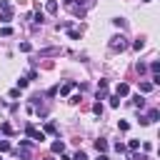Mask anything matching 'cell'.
Here are the masks:
<instances>
[{
    "label": "cell",
    "instance_id": "cell-18",
    "mask_svg": "<svg viewBox=\"0 0 160 160\" xmlns=\"http://www.w3.org/2000/svg\"><path fill=\"white\" fill-rule=\"evenodd\" d=\"M10 150V142L8 140H0V152H8Z\"/></svg>",
    "mask_w": 160,
    "mask_h": 160
},
{
    "label": "cell",
    "instance_id": "cell-22",
    "mask_svg": "<svg viewBox=\"0 0 160 160\" xmlns=\"http://www.w3.org/2000/svg\"><path fill=\"white\" fill-rule=\"evenodd\" d=\"M42 20H45V15H42V10H38L35 12V22H42Z\"/></svg>",
    "mask_w": 160,
    "mask_h": 160
},
{
    "label": "cell",
    "instance_id": "cell-11",
    "mask_svg": "<svg viewBox=\"0 0 160 160\" xmlns=\"http://www.w3.org/2000/svg\"><path fill=\"white\" fill-rule=\"evenodd\" d=\"M150 70H152V75H158V72H160V62L152 60V62H150Z\"/></svg>",
    "mask_w": 160,
    "mask_h": 160
},
{
    "label": "cell",
    "instance_id": "cell-4",
    "mask_svg": "<svg viewBox=\"0 0 160 160\" xmlns=\"http://www.w3.org/2000/svg\"><path fill=\"white\" fill-rule=\"evenodd\" d=\"M128 92H130V85H128V82H118V88H115V95H118V98H125Z\"/></svg>",
    "mask_w": 160,
    "mask_h": 160
},
{
    "label": "cell",
    "instance_id": "cell-10",
    "mask_svg": "<svg viewBox=\"0 0 160 160\" xmlns=\"http://www.w3.org/2000/svg\"><path fill=\"white\" fill-rule=\"evenodd\" d=\"M0 130H2L5 135H12V125H10V122H2V125H0Z\"/></svg>",
    "mask_w": 160,
    "mask_h": 160
},
{
    "label": "cell",
    "instance_id": "cell-5",
    "mask_svg": "<svg viewBox=\"0 0 160 160\" xmlns=\"http://www.w3.org/2000/svg\"><path fill=\"white\" fill-rule=\"evenodd\" d=\"M158 118H160V110H158V108H150V110H148V122H155Z\"/></svg>",
    "mask_w": 160,
    "mask_h": 160
},
{
    "label": "cell",
    "instance_id": "cell-30",
    "mask_svg": "<svg viewBox=\"0 0 160 160\" xmlns=\"http://www.w3.org/2000/svg\"><path fill=\"white\" fill-rule=\"evenodd\" d=\"M145 2H148V0H145Z\"/></svg>",
    "mask_w": 160,
    "mask_h": 160
},
{
    "label": "cell",
    "instance_id": "cell-29",
    "mask_svg": "<svg viewBox=\"0 0 160 160\" xmlns=\"http://www.w3.org/2000/svg\"><path fill=\"white\" fill-rule=\"evenodd\" d=\"M48 160H52V158H48Z\"/></svg>",
    "mask_w": 160,
    "mask_h": 160
},
{
    "label": "cell",
    "instance_id": "cell-13",
    "mask_svg": "<svg viewBox=\"0 0 160 160\" xmlns=\"http://www.w3.org/2000/svg\"><path fill=\"white\" fill-rule=\"evenodd\" d=\"M118 128H120L122 132H128V130H130V122H128V120H120V122H118Z\"/></svg>",
    "mask_w": 160,
    "mask_h": 160
},
{
    "label": "cell",
    "instance_id": "cell-6",
    "mask_svg": "<svg viewBox=\"0 0 160 160\" xmlns=\"http://www.w3.org/2000/svg\"><path fill=\"white\" fill-rule=\"evenodd\" d=\"M95 150H98V152H105V150H108V140H102V138L95 140Z\"/></svg>",
    "mask_w": 160,
    "mask_h": 160
},
{
    "label": "cell",
    "instance_id": "cell-27",
    "mask_svg": "<svg viewBox=\"0 0 160 160\" xmlns=\"http://www.w3.org/2000/svg\"><path fill=\"white\" fill-rule=\"evenodd\" d=\"M132 160H150V158H145V155H132Z\"/></svg>",
    "mask_w": 160,
    "mask_h": 160
},
{
    "label": "cell",
    "instance_id": "cell-26",
    "mask_svg": "<svg viewBox=\"0 0 160 160\" xmlns=\"http://www.w3.org/2000/svg\"><path fill=\"white\" fill-rule=\"evenodd\" d=\"M75 160H88V155H85L82 150H78V152H75Z\"/></svg>",
    "mask_w": 160,
    "mask_h": 160
},
{
    "label": "cell",
    "instance_id": "cell-16",
    "mask_svg": "<svg viewBox=\"0 0 160 160\" xmlns=\"http://www.w3.org/2000/svg\"><path fill=\"white\" fill-rule=\"evenodd\" d=\"M28 82H30V80H25V78H20V80H18V90H25V88H28Z\"/></svg>",
    "mask_w": 160,
    "mask_h": 160
},
{
    "label": "cell",
    "instance_id": "cell-3",
    "mask_svg": "<svg viewBox=\"0 0 160 160\" xmlns=\"http://www.w3.org/2000/svg\"><path fill=\"white\" fill-rule=\"evenodd\" d=\"M25 135H28V138H32V140H38V142H42V140H45V135H42L40 130H35V125H32V122H28V125H25Z\"/></svg>",
    "mask_w": 160,
    "mask_h": 160
},
{
    "label": "cell",
    "instance_id": "cell-24",
    "mask_svg": "<svg viewBox=\"0 0 160 160\" xmlns=\"http://www.w3.org/2000/svg\"><path fill=\"white\" fill-rule=\"evenodd\" d=\"M135 70H138V72H145V70H148V65H145V62H138V65H135Z\"/></svg>",
    "mask_w": 160,
    "mask_h": 160
},
{
    "label": "cell",
    "instance_id": "cell-21",
    "mask_svg": "<svg viewBox=\"0 0 160 160\" xmlns=\"http://www.w3.org/2000/svg\"><path fill=\"white\" fill-rule=\"evenodd\" d=\"M128 148H130V150H138V148H140V140H130Z\"/></svg>",
    "mask_w": 160,
    "mask_h": 160
},
{
    "label": "cell",
    "instance_id": "cell-23",
    "mask_svg": "<svg viewBox=\"0 0 160 160\" xmlns=\"http://www.w3.org/2000/svg\"><path fill=\"white\" fill-rule=\"evenodd\" d=\"M0 35H5V38H10V35H12V28H2V30H0Z\"/></svg>",
    "mask_w": 160,
    "mask_h": 160
},
{
    "label": "cell",
    "instance_id": "cell-25",
    "mask_svg": "<svg viewBox=\"0 0 160 160\" xmlns=\"http://www.w3.org/2000/svg\"><path fill=\"white\" fill-rule=\"evenodd\" d=\"M110 105H112V108H118V105H120V98H118V95H112V98H110Z\"/></svg>",
    "mask_w": 160,
    "mask_h": 160
},
{
    "label": "cell",
    "instance_id": "cell-9",
    "mask_svg": "<svg viewBox=\"0 0 160 160\" xmlns=\"http://www.w3.org/2000/svg\"><path fill=\"white\" fill-rule=\"evenodd\" d=\"M132 102H135V108H140V110L145 108V100H142L140 95H135V98H132Z\"/></svg>",
    "mask_w": 160,
    "mask_h": 160
},
{
    "label": "cell",
    "instance_id": "cell-8",
    "mask_svg": "<svg viewBox=\"0 0 160 160\" xmlns=\"http://www.w3.org/2000/svg\"><path fill=\"white\" fill-rule=\"evenodd\" d=\"M62 150H65V142H62V140H55V142H52V152H60V155H62Z\"/></svg>",
    "mask_w": 160,
    "mask_h": 160
},
{
    "label": "cell",
    "instance_id": "cell-7",
    "mask_svg": "<svg viewBox=\"0 0 160 160\" xmlns=\"http://www.w3.org/2000/svg\"><path fill=\"white\" fill-rule=\"evenodd\" d=\"M45 10L55 15V12H58V0H48V5H45Z\"/></svg>",
    "mask_w": 160,
    "mask_h": 160
},
{
    "label": "cell",
    "instance_id": "cell-2",
    "mask_svg": "<svg viewBox=\"0 0 160 160\" xmlns=\"http://www.w3.org/2000/svg\"><path fill=\"white\" fill-rule=\"evenodd\" d=\"M125 48H128V42H125V38H122V35L110 38V50H112V52H122Z\"/></svg>",
    "mask_w": 160,
    "mask_h": 160
},
{
    "label": "cell",
    "instance_id": "cell-1",
    "mask_svg": "<svg viewBox=\"0 0 160 160\" xmlns=\"http://www.w3.org/2000/svg\"><path fill=\"white\" fill-rule=\"evenodd\" d=\"M12 20V5L8 0H0V22H10Z\"/></svg>",
    "mask_w": 160,
    "mask_h": 160
},
{
    "label": "cell",
    "instance_id": "cell-28",
    "mask_svg": "<svg viewBox=\"0 0 160 160\" xmlns=\"http://www.w3.org/2000/svg\"><path fill=\"white\" fill-rule=\"evenodd\" d=\"M95 160H110V158H108V155H105V152H100V155H98V158H95Z\"/></svg>",
    "mask_w": 160,
    "mask_h": 160
},
{
    "label": "cell",
    "instance_id": "cell-20",
    "mask_svg": "<svg viewBox=\"0 0 160 160\" xmlns=\"http://www.w3.org/2000/svg\"><path fill=\"white\" fill-rule=\"evenodd\" d=\"M132 48H135V50H142V48H145V40H135Z\"/></svg>",
    "mask_w": 160,
    "mask_h": 160
},
{
    "label": "cell",
    "instance_id": "cell-19",
    "mask_svg": "<svg viewBox=\"0 0 160 160\" xmlns=\"http://www.w3.org/2000/svg\"><path fill=\"white\" fill-rule=\"evenodd\" d=\"M68 32H70V38H72V40H80V30H72V28H70Z\"/></svg>",
    "mask_w": 160,
    "mask_h": 160
},
{
    "label": "cell",
    "instance_id": "cell-15",
    "mask_svg": "<svg viewBox=\"0 0 160 160\" xmlns=\"http://www.w3.org/2000/svg\"><path fill=\"white\" fill-rule=\"evenodd\" d=\"M30 50H32L30 42H20V52H30Z\"/></svg>",
    "mask_w": 160,
    "mask_h": 160
},
{
    "label": "cell",
    "instance_id": "cell-12",
    "mask_svg": "<svg viewBox=\"0 0 160 160\" xmlns=\"http://www.w3.org/2000/svg\"><path fill=\"white\" fill-rule=\"evenodd\" d=\"M152 90V82H140V92H150Z\"/></svg>",
    "mask_w": 160,
    "mask_h": 160
},
{
    "label": "cell",
    "instance_id": "cell-14",
    "mask_svg": "<svg viewBox=\"0 0 160 160\" xmlns=\"http://www.w3.org/2000/svg\"><path fill=\"white\" fill-rule=\"evenodd\" d=\"M45 132H52V135H55V132H58V125H55V122H48V125H45Z\"/></svg>",
    "mask_w": 160,
    "mask_h": 160
},
{
    "label": "cell",
    "instance_id": "cell-17",
    "mask_svg": "<svg viewBox=\"0 0 160 160\" xmlns=\"http://www.w3.org/2000/svg\"><path fill=\"white\" fill-rule=\"evenodd\" d=\"M92 112H95V115H102V102H95V105H92Z\"/></svg>",
    "mask_w": 160,
    "mask_h": 160
}]
</instances>
